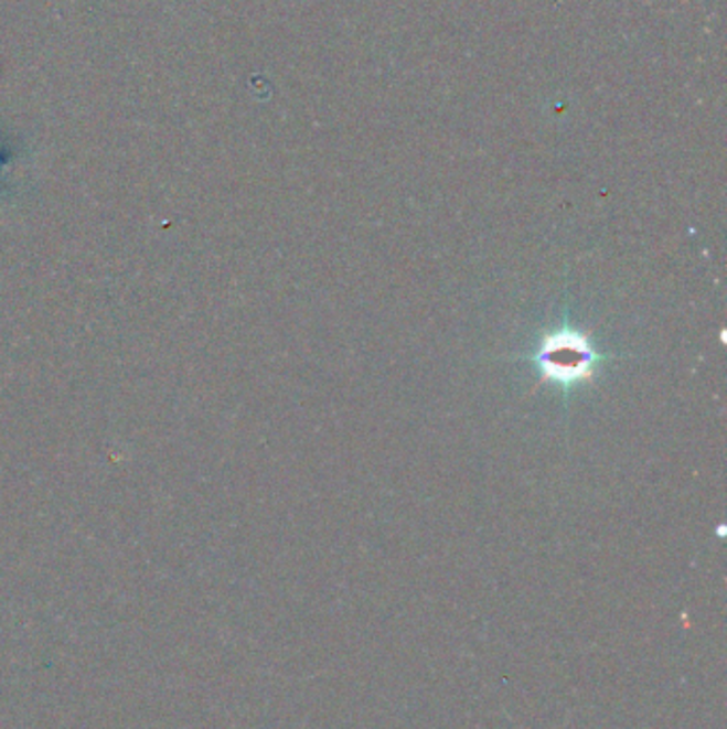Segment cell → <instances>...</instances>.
I'll return each instance as SVG.
<instances>
[{
	"label": "cell",
	"mask_w": 727,
	"mask_h": 729,
	"mask_svg": "<svg viewBox=\"0 0 727 729\" xmlns=\"http://www.w3.org/2000/svg\"><path fill=\"white\" fill-rule=\"evenodd\" d=\"M594 361V350L585 342L574 346H546L544 354H542V367L553 376V378H562V380H569V378H578L582 374H587L589 363Z\"/></svg>",
	"instance_id": "cell-1"
}]
</instances>
